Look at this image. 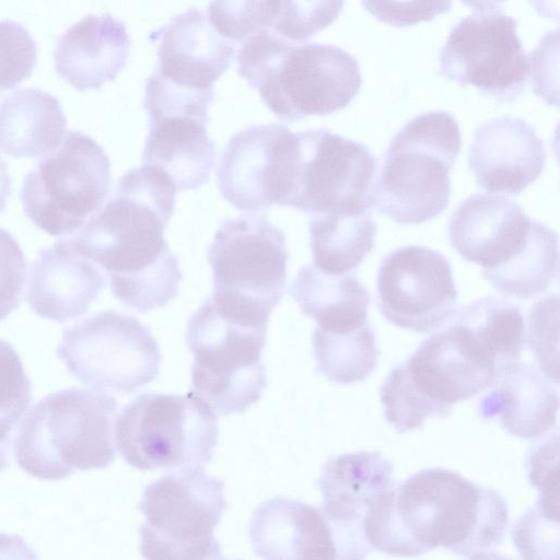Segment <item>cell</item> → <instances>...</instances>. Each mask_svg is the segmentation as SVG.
<instances>
[{"label": "cell", "instance_id": "6", "mask_svg": "<svg viewBox=\"0 0 560 560\" xmlns=\"http://www.w3.org/2000/svg\"><path fill=\"white\" fill-rule=\"evenodd\" d=\"M456 119L445 110L420 114L390 141L371 187V207L401 224H420L447 207L450 173L460 151Z\"/></svg>", "mask_w": 560, "mask_h": 560}, {"label": "cell", "instance_id": "23", "mask_svg": "<svg viewBox=\"0 0 560 560\" xmlns=\"http://www.w3.org/2000/svg\"><path fill=\"white\" fill-rule=\"evenodd\" d=\"M130 38L125 24L109 14L86 15L57 40L59 77L80 92L100 89L125 68Z\"/></svg>", "mask_w": 560, "mask_h": 560}, {"label": "cell", "instance_id": "24", "mask_svg": "<svg viewBox=\"0 0 560 560\" xmlns=\"http://www.w3.org/2000/svg\"><path fill=\"white\" fill-rule=\"evenodd\" d=\"M208 121V114L188 110L149 115L143 164L163 171L179 190L199 188L214 164Z\"/></svg>", "mask_w": 560, "mask_h": 560}, {"label": "cell", "instance_id": "1", "mask_svg": "<svg viewBox=\"0 0 560 560\" xmlns=\"http://www.w3.org/2000/svg\"><path fill=\"white\" fill-rule=\"evenodd\" d=\"M176 191L164 172L142 164L119 178L110 199L70 238L106 271L113 295L141 313L171 302L183 279L163 236Z\"/></svg>", "mask_w": 560, "mask_h": 560}, {"label": "cell", "instance_id": "37", "mask_svg": "<svg viewBox=\"0 0 560 560\" xmlns=\"http://www.w3.org/2000/svg\"><path fill=\"white\" fill-rule=\"evenodd\" d=\"M512 539L522 558L558 559L559 515L536 505L514 524Z\"/></svg>", "mask_w": 560, "mask_h": 560}, {"label": "cell", "instance_id": "43", "mask_svg": "<svg viewBox=\"0 0 560 560\" xmlns=\"http://www.w3.org/2000/svg\"><path fill=\"white\" fill-rule=\"evenodd\" d=\"M465 5L478 13H490L500 10L506 0H460Z\"/></svg>", "mask_w": 560, "mask_h": 560}, {"label": "cell", "instance_id": "33", "mask_svg": "<svg viewBox=\"0 0 560 560\" xmlns=\"http://www.w3.org/2000/svg\"><path fill=\"white\" fill-rule=\"evenodd\" d=\"M381 402L386 420L398 431L419 428L438 409L410 382L402 364L394 368L381 388Z\"/></svg>", "mask_w": 560, "mask_h": 560}, {"label": "cell", "instance_id": "36", "mask_svg": "<svg viewBox=\"0 0 560 560\" xmlns=\"http://www.w3.org/2000/svg\"><path fill=\"white\" fill-rule=\"evenodd\" d=\"M37 46L20 23L0 22V93L28 79L36 66Z\"/></svg>", "mask_w": 560, "mask_h": 560}, {"label": "cell", "instance_id": "22", "mask_svg": "<svg viewBox=\"0 0 560 560\" xmlns=\"http://www.w3.org/2000/svg\"><path fill=\"white\" fill-rule=\"evenodd\" d=\"M248 533L256 555L267 560L338 559L334 529L322 509L295 499L261 503Z\"/></svg>", "mask_w": 560, "mask_h": 560}, {"label": "cell", "instance_id": "30", "mask_svg": "<svg viewBox=\"0 0 560 560\" xmlns=\"http://www.w3.org/2000/svg\"><path fill=\"white\" fill-rule=\"evenodd\" d=\"M559 273L558 235L534 220L524 247L504 265L481 271L498 292L525 300L544 292Z\"/></svg>", "mask_w": 560, "mask_h": 560}, {"label": "cell", "instance_id": "44", "mask_svg": "<svg viewBox=\"0 0 560 560\" xmlns=\"http://www.w3.org/2000/svg\"><path fill=\"white\" fill-rule=\"evenodd\" d=\"M10 440L0 441V471L4 469L9 460Z\"/></svg>", "mask_w": 560, "mask_h": 560}, {"label": "cell", "instance_id": "4", "mask_svg": "<svg viewBox=\"0 0 560 560\" xmlns=\"http://www.w3.org/2000/svg\"><path fill=\"white\" fill-rule=\"evenodd\" d=\"M269 316L259 306L212 293L189 318L190 392L215 413L243 412L259 400L267 383L260 357Z\"/></svg>", "mask_w": 560, "mask_h": 560}, {"label": "cell", "instance_id": "17", "mask_svg": "<svg viewBox=\"0 0 560 560\" xmlns=\"http://www.w3.org/2000/svg\"><path fill=\"white\" fill-rule=\"evenodd\" d=\"M393 465L380 452L331 457L318 479L320 508L332 526L339 559L364 558L371 550L362 521L371 504L394 485Z\"/></svg>", "mask_w": 560, "mask_h": 560}, {"label": "cell", "instance_id": "19", "mask_svg": "<svg viewBox=\"0 0 560 560\" xmlns=\"http://www.w3.org/2000/svg\"><path fill=\"white\" fill-rule=\"evenodd\" d=\"M533 220L513 200L477 194L462 201L448 224L453 248L482 271L498 268L526 244Z\"/></svg>", "mask_w": 560, "mask_h": 560}, {"label": "cell", "instance_id": "35", "mask_svg": "<svg viewBox=\"0 0 560 560\" xmlns=\"http://www.w3.org/2000/svg\"><path fill=\"white\" fill-rule=\"evenodd\" d=\"M345 0H281L272 27L283 38L303 42L332 24Z\"/></svg>", "mask_w": 560, "mask_h": 560}, {"label": "cell", "instance_id": "27", "mask_svg": "<svg viewBox=\"0 0 560 560\" xmlns=\"http://www.w3.org/2000/svg\"><path fill=\"white\" fill-rule=\"evenodd\" d=\"M290 295L318 328L346 331L368 322L370 294L353 272L334 275L313 264L304 266L291 283Z\"/></svg>", "mask_w": 560, "mask_h": 560}, {"label": "cell", "instance_id": "26", "mask_svg": "<svg viewBox=\"0 0 560 560\" xmlns=\"http://www.w3.org/2000/svg\"><path fill=\"white\" fill-rule=\"evenodd\" d=\"M60 102L40 89H19L0 103V150L34 159L55 150L66 136Z\"/></svg>", "mask_w": 560, "mask_h": 560}, {"label": "cell", "instance_id": "32", "mask_svg": "<svg viewBox=\"0 0 560 560\" xmlns=\"http://www.w3.org/2000/svg\"><path fill=\"white\" fill-rule=\"evenodd\" d=\"M280 5L281 0H212L207 16L220 35L243 40L272 27Z\"/></svg>", "mask_w": 560, "mask_h": 560}, {"label": "cell", "instance_id": "11", "mask_svg": "<svg viewBox=\"0 0 560 560\" xmlns=\"http://www.w3.org/2000/svg\"><path fill=\"white\" fill-rule=\"evenodd\" d=\"M516 27L515 19L497 12L462 19L441 49L440 74L498 103H512L524 92L529 71Z\"/></svg>", "mask_w": 560, "mask_h": 560}, {"label": "cell", "instance_id": "21", "mask_svg": "<svg viewBox=\"0 0 560 560\" xmlns=\"http://www.w3.org/2000/svg\"><path fill=\"white\" fill-rule=\"evenodd\" d=\"M151 38L159 42L158 71L175 84L199 91L213 90L235 54L233 45L197 9L176 15Z\"/></svg>", "mask_w": 560, "mask_h": 560}, {"label": "cell", "instance_id": "2", "mask_svg": "<svg viewBox=\"0 0 560 560\" xmlns=\"http://www.w3.org/2000/svg\"><path fill=\"white\" fill-rule=\"evenodd\" d=\"M508 522L506 503L495 490L434 467L384 491L362 525L369 546L390 556L416 557L442 547L480 559L491 557Z\"/></svg>", "mask_w": 560, "mask_h": 560}, {"label": "cell", "instance_id": "25", "mask_svg": "<svg viewBox=\"0 0 560 560\" xmlns=\"http://www.w3.org/2000/svg\"><path fill=\"white\" fill-rule=\"evenodd\" d=\"M492 388L481 400L480 413L499 417L511 434L536 439L556 424L557 390L534 365L518 362Z\"/></svg>", "mask_w": 560, "mask_h": 560}, {"label": "cell", "instance_id": "41", "mask_svg": "<svg viewBox=\"0 0 560 560\" xmlns=\"http://www.w3.org/2000/svg\"><path fill=\"white\" fill-rule=\"evenodd\" d=\"M559 435L535 447L527 458L529 482L540 491L539 500L559 503Z\"/></svg>", "mask_w": 560, "mask_h": 560}, {"label": "cell", "instance_id": "40", "mask_svg": "<svg viewBox=\"0 0 560 560\" xmlns=\"http://www.w3.org/2000/svg\"><path fill=\"white\" fill-rule=\"evenodd\" d=\"M361 3L376 20L395 27L430 22L452 7V0H361Z\"/></svg>", "mask_w": 560, "mask_h": 560}, {"label": "cell", "instance_id": "9", "mask_svg": "<svg viewBox=\"0 0 560 560\" xmlns=\"http://www.w3.org/2000/svg\"><path fill=\"white\" fill-rule=\"evenodd\" d=\"M110 161L90 136L70 130L25 176L20 199L26 217L52 236L80 230L107 198Z\"/></svg>", "mask_w": 560, "mask_h": 560}, {"label": "cell", "instance_id": "16", "mask_svg": "<svg viewBox=\"0 0 560 560\" xmlns=\"http://www.w3.org/2000/svg\"><path fill=\"white\" fill-rule=\"evenodd\" d=\"M402 366L441 418L458 401L498 384L492 363L456 322L425 339Z\"/></svg>", "mask_w": 560, "mask_h": 560}, {"label": "cell", "instance_id": "20", "mask_svg": "<svg viewBox=\"0 0 560 560\" xmlns=\"http://www.w3.org/2000/svg\"><path fill=\"white\" fill-rule=\"evenodd\" d=\"M105 284L104 275L70 238L58 240L33 261L26 300L38 316L66 323L85 314Z\"/></svg>", "mask_w": 560, "mask_h": 560}, {"label": "cell", "instance_id": "5", "mask_svg": "<svg viewBox=\"0 0 560 560\" xmlns=\"http://www.w3.org/2000/svg\"><path fill=\"white\" fill-rule=\"evenodd\" d=\"M116 399L100 389L71 387L42 398L15 435L19 467L42 480L105 468L115 458Z\"/></svg>", "mask_w": 560, "mask_h": 560}, {"label": "cell", "instance_id": "8", "mask_svg": "<svg viewBox=\"0 0 560 560\" xmlns=\"http://www.w3.org/2000/svg\"><path fill=\"white\" fill-rule=\"evenodd\" d=\"M226 505L224 482L206 474L203 468L167 471L142 493L141 556L171 560L221 559L214 529Z\"/></svg>", "mask_w": 560, "mask_h": 560}, {"label": "cell", "instance_id": "7", "mask_svg": "<svg viewBox=\"0 0 560 560\" xmlns=\"http://www.w3.org/2000/svg\"><path fill=\"white\" fill-rule=\"evenodd\" d=\"M114 433L130 466L173 471L210 463L219 425L213 409L190 390L186 395L147 393L124 408Z\"/></svg>", "mask_w": 560, "mask_h": 560}, {"label": "cell", "instance_id": "18", "mask_svg": "<svg viewBox=\"0 0 560 560\" xmlns=\"http://www.w3.org/2000/svg\"><path fill=\"white\" fill-rule=\"evenodd\" d=\"M544 141L524 119L502 116L476 129L468 167L478 187L489 192H522L541 174Z\"/></svg>", "mask_w": 560, "mask_h": 560}, {"label": "cell", "instance_id": "29", "mask_svg": "<svg viewBox=\"0 0 560 560\" xmlns=\"http://www.w3.org/2000/svg\"><path fill=\"white\" fill-rule=\"evenodd\" d=\"M313 265L334 275L353 272L374 246L369 210L314 214L308 224Z\"/></svg>", "mask_w": 560, "mask_h": 560}, {"label": "cell", "instance_id": "39", "mask_svg": "<svg viewBox=\"0 0 560 560\" xmlns=\"http://www.w3.org/2000/svg\"><path fill=\"white\" fill-rule=\"evenodd\" d=\"M26 267V259L18 241L0 228V320L21 303Z\"/></svg>", "mask_w": 560, "mask_h": 560}, {"label": "cell", "instance_id": "15", "mask_svg": "<svg viewBox=\"0 0 560 560\" xmlns=\"http://www.w3.org/2000/svg\"><path fill=\"white\" fill-rule=\"evenodd\" d=\"M376 288L381 314L407 330L432 332L456 313L452 267L444 255L428 247L408 245L386 255Z\"/></svg>", "mask_w": 560, "mask_h": 560}, {"label": "cell", "instance_id": "42", "mask_svg": "<svg viewBox=\"0 0 560 560\" xmlns=\"http://www.w3.org/2000/svg\"><path fill=\"white\" fill-rule=\"evenodd\" d=\"M12 192V178L5 161L0 156V213L4 211L7 200Z\"/></svg>", "mask_w": 560, "mask_h": 560}, {"label": "cell", "instance_id": "34", "mask_svg": "<svg viewBox=\"0 0 560 560\" xmlns=\"http://www.w3.org/2000/svg\"><path fill=\"white\" fill-rule=\"evenodd\" d=\"M32 401V385L23 363L8 341L0 339V441L10 440Z\"/></svg>", "mask_w": 560, "mask_h": 560}, {"label": "cell", "instance_id": "38", "mask_svg": "<svg viewBox=\"0 0 560 560\" xmlns=\"http://www.w3.org/2000/svg\"><path fill=\"white\" fill-rule=\"evenodd\" d=\"M528 345L546 377L558 384V295H549L533 306Z\"/></svg>", "mask_w": 560, "mask_h": 560}, {"label": "cell", "instance_id": "12", "mask_svg": "<svg viewBox=\"0 0 560 560\" xmlns=\"http://www.w3.org/2000/svg\"><path fill=\"white\" fill-rule=\"evenodd\" d=\"M296 133L299 152L289 207L311 215L370 211L377 168L370 150L326 128Z\"/></svg>", "mask_w": 560, "mask_h": 560}, {"label": "cell", "instance_id": "10", "mask_svg": "<svg viewBox=\"0 0 560 560\" xmlns=\"http://www.w3.org/2000/svg\"><path fill=\"white\" fill-rule=\"evenodd\" d=\"M56 353L80 382L122 394L155 380L162 360L151 330L117 311L100 312L67 327Z\"/></svg>", "mask_w": 560, "mask_h": 560}, {"label": "cell", "instance_id": "14", "mask_svg": "<svg viewBox=\"0 0 560 560\" xmlns=\"http://www.w3.org/2000/svg\"><path fill=\"white\" fill-rule=\"evenodd\" d=\"M298 151V133L282 125H254L235 133L215 171L221 195L247 213L273 205L289 207Z\"/></svg>", "mask_w": 560, "mask_h": 560}, {"label": "cell", "instance_id": "3", "mask_svg": "<svg viewBox=\"0 0 560 560\" xmlns=\"http://www.w3.org/2000/svg\"><path fill=\"white\" fill-rule=\"evenodd\" d=\"M237 71L280 120L294 122L345 108L359 93L358 60L327 44H292L261 30L241 45Z\"/></svg>", "mask_w": 560, "mask_h": 560}, {"label": "cell", "instance_id": "31", "mask_svg": "<svg viewBox=\"0 0 560 560\" xmlns=\"http://www.w3.org/2000/svg\"><path fill=\"white\" fill-rule=\"evenodd\" d=\"M312 345L319 372L339 384L365 380L376 368L380 355L375 334L369 322L346 331L316 327Z\"/></svg>", "mask_w": 560, "mask_h": 560}, {"label": "cell", "instance_id": "28", "mask_svg": "<svg viewBox=\"0 0 560 560\" xmlns=\"http://www.w3.org/2000/svg\"><path fill=\"white\" fill-rule=\"evenodd\" d=\"M462 325L492 363L499 381L518 362L525 341L520 307L497 296H485L455 313Z\"/></svg>", "mask_w": 560, "mask_h": 560}, {"label": "cell", "instance_id": "13", "mask_svg": "<svg viewBox=\"0 0 560 560\" xmlns=\"http://www.w3.org/2000/svg\"><path fill=\"white\" fill-rule=\"evenodd\" d=\"M288 259L283 232L265 217L228 219L207 253L213 292L242 298L272 312L284 293Z\"/></svg>", "mask_w": 560, "mask_h": 560}]
</instances>
